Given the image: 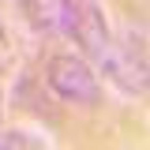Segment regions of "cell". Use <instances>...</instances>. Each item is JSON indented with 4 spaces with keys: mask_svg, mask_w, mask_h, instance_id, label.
Wrapping results in <instances>:
<instances>
[{
    "mask_svg": "<svg viewBox=\"0 0 150 150\" xmlns=\"http://www.w3.org/2000/svg\"><path fill=\"white\" fill-rule=\"evenodd\" d=\"M49 86H53L64 101H75V105H94L101 98V83H98V71L83 56L75 53H60L49 60Z\"/></svg>",
    "mask_w": 150,
    "mask_h": 150,
    "instance_id": "obj_1",
    "label": "cell"
},
{
    "mask_svg": "<svg viewBox=\"0 0 150 150\" xmlns=\"http://www.w3.org/2000/svg\"><path fill=\"white\" fill-rule=\"evenodd\" d=\"M26 15L38 30L53 38H71L79 23V0H23Z\"/></svg>",
    "mask_w": 150,
    "mask_h": 150,
    "instance_id": "obj_2",
    "label": "cell"
},
{
    "mask_svg": "<svg viewBox=\"0 0 150 150\" xmlns=\"http://www.w3.org/2000/svg\"><path fill=\"white\" fill-rule=\"evenodd\" d=\"M0 146L8 150V146H41V143H38V139H26L23 131H8V135L0 139Z\"/></svg>",
    "mask_w": 150,
    "mask_h": 150,
    "instance_id": "obj_3",
    "label": "cell"
}]
</instances>
